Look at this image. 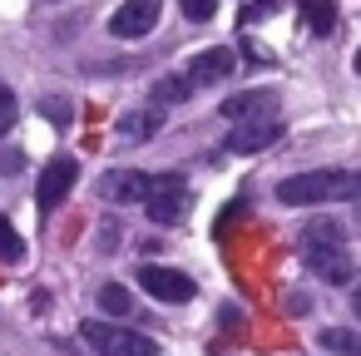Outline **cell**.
<instances>
[{
	"label": "cell",
	"instance_id": "ba28073f",
	"mask_svg": "<svg viewBox=\"0 0 361 356\" xmlns=\"http://www.w3.org/2000/svg\"><path fill=\"white\" fill-rule=\"evenodd\" d=\"M282 139V119L277 114H262V119H247V124H233L228 134V154H257V149H272Z\"/></svg>",
	"mask_w": 361,
	"mask_h": 356
},
{
	"label": "cell",
	"instance_id": "7402d4cb",
	"mask_svg": "<svg viewBox=\"0 0 361 356\" xmlns=\"http://www.w3.org/2000/svg\"><path fill=\"white\" fill-rule=\"evenodd\" d=\"M351 307H356V317H361V287H356V292H351Z\"/></svg>",
	"mask_w": 361,
	"mask_h": 356
},
{
	"label": "cell",
	"instance_id": "44dd1931",
	"mask_svg": "<svg viewBox=\"0 0 361 356\" xmlns=\"http://www.w3.org/2000/svg\"><path fill=\"white\" fill-rule=\"evenodd\" d=\"M119 238H124V233H119V228H109V223H104V228H99V247H104V252H109V247H119Z\"/></svg>",
	"mask_w": 361,
	"mask_h": 356
},
{
	"label": "cell",
	"instance_id": "4fadbf2b",
	"mask_svg": "<svg viewBox=\"0 0 361 356\" xmlns=\"http://www.w3.org/2000/svg\"><path fill=\"white\" fill-rule=\"evenodd\" d=\"M302 20L312 25V35H331L336 30V6L331 0H302Z\"/></svg>",
	"mask_w": 361,
	"mask_h": 356
},
{
	"label": "cell",
	"instance_id": "2e32d148",
	"mask_svg": "<svg viewBox=\"0 0 361 356\" xmlns=\"http://www.w3.org/2000/svg\"><path fill=\"white\" fill-rule=\"evenodd\" d=\"M20 257H25V243H20L16 223L0 218V262H20Z\"/></svg>",
	"mask_w": 361,
	"mask_h": 356
},
{
	"label": "cell",
	"instance_id": "8fae6325",
	"mask_svg": "<svg viewBox=\"0 0 361 356\" xmlns=\"http://www.w3.org/2000/svg\"><path fill=\"white\" fill-rule=\"evenodd\" d=\"M233 50L228 45H213V50H198L193 60H188V80L193 85H213V80H228L233 75Z\"/></svg>",
	"mask_w": 361,
	"mask_h": 356
},
{
	"label": "cell",
	"instance_id": "5bb4252c",
	"mask_svg": "<svg viewBox=\"0 0 361 356\" xmlns=\"http://www.w3.org/2000/svg\"><path fill=\"white\" fill-rule=\"evenodd\" d=\"M188 94H193V80L188 75H164L154 85V104H183Z\"/></svg>",
	"mask_w": 361,
	"mask_h": 356
},
{
	"label": "cell",
	"instance_id": "5b68a950",
	"mask_svg": "<svg viewBox=\"0 0 361 356\" xmlns=\"http://www.w3.org/2000/svg\"><path fill=\"white\" fill-rule=\"evenodd\" d=\"M134 277H139V287H144L154 302H169V307H178V302H188V297L198 292V282H193L188 272H178V267H164V262H144Z\"/></svg>",
	"mask_w": 361,
	"mask_h": 356
},
{
	"label": "cell",
	"instance_id": "9c48e42d",
	"mask_svg": "<svg viewBox=\"0 0 361 356\" xmlns=\"http://www.w3.org/2000/svg\"><path fill=\"white\" fill-rule=\"evenodd\" d=\"M262 114H277V94L272 90H238L223 99V119L228 124H247V119H262Z\"/></svg>",
	"mask_w": 361,
	"mask_h": 356
},
{
	"label": "cell",
	"instance_id": "ac0fdd59",
	"mask_svg": "<svg viewBox=\"0 0 361 356\" xmlns=\"http://www.w3.org/2000/svg\"><path fill=\"white\" fill-rule=\"evenodd\" d=\"M178 6H183V16H188V20H198V25L218 16V0H178Z\"/></svg>",
	"mask_w": 361,
	"mask_h": 356
},
{
	"label": "cell",
	"instance_id": "6da1fadb",
	"mask_svg": "<svg viewBox=\"0 0 361 356\" xmlns=\"http://www.w3.org/2000/svg\"><path fill=\"white\" fill-rule=\"evenodd\" d=\"M341 198H361V173H346V168H312V173H292V178L277 183V203H287V208L341 203Z\"/></svg>",
	"mask_w": 361,
	"mask_h": 356
},
{
	"label": "cell",
	"instance_id": "9a60e30c",
	"mask_svg": "<svg viewBox=\"0 0 361 356\" xmlns=\"http://www.w3.org/2000/svg\"><path fill=\"white\" fill-rule=\"evenodd\" d=\"M322 346H326V351H341V356H361V331L326 326V331H322Z\"/></svg>",
	"mask_w": 361,
	"mask_h": 356
},
{
	"label": "cell",
	"instance_id": "8992f818",
	"mask_svg": "<svg viewBox=\"0 0 361 356\" xmlns=\"http://www.w3.org/2000/svg\"><path fill=\"white\" fill-rule=\"evenodd\" d=\"M75 178H80V159H70V154H60V159H50L45 168H40V183H35V198H40V213H55L65 198H70V188H75Z\"/></svg>",
	"mask_w": 361,
	"mask_h": 356
},
{
	"label": "cell",
	"instance_id": "30bf717a",
	"mask_svg": "<svg viewBox=\"0 0 361 356\" xmlns=\"http://www.w3.org/2000/svg\"><path fill=\"white\" fill-rule=\"evenodd\" d=\"M144 208H149V218H154L159 228H173V223L188 218V188H183V183H164Z\"/></svg>",
	"mask_w": 361,
	"mask_h": 356
},
{
	"label": "cell",
	"instance_id": "603a6c76",
	"mask_svg": "<svg viewBox=\"0 0 361 356\" xmlns=\"http://www.w3.org/2000/svg\"><path fill=\"white\" fill-rule=\"evenodd\" d=\"M356 75H361V50H356Z\"/></svg>",
	"mask_w": 361,
	"mask_h": 356
},
{
	"label": "cell",
	"instance_id": "52a82bcc",
	"mask_svg": "<svg viewBox=\"0 0 361 356\" xmlns=\"http://www.w3.org/2000/svg\"><path fill=\"white\" fill-rule=\"evenodd\" d=\"M164 16V0H124V6L109 16V35L114 40H144Z\"/></svg>",
	"mask_w": 361,
	"mask_h": 356
},
{
	"label": "cell",
	"instance_id": "3957f363",
	"mask_svg": "<svg viewBox=\"0 0 361 356\" xmlns=\"http://www.w3.org/2000/svg\"><path fill=\"white\" fill-rule=\"evenodd\" d=\"M85 341L99 351V356H159V341L144 336V331H129V326H114L104 317H90L85 321Z\"/></svg>",
	"mask_w": 361,
	"mask_h": 356
},
{
	"label": "cell",
	"instance_id": "7a4b0ae2",
	"mask_svg": "<svg viewBox=\"0 0 361 356\" xmlns=\"http://www.w3.org/2000/svg\"><path fill=\"white\" fill-rule=\"evenodd\" d=\"M302 257H307L312 277H322V282H331V287H346V282H351V252H346L341 223L317 218V223L302 233Z\"/></svg>",
	"mask_w": 361,
	"mask_h": 356
},
{
	"label": "cell",
	"instance_id": "ffe728a7",
	"mask_svg": "<svg viewBox=\"0 0 361 356\" xmlns=\"http://www.w3.org/2000/svg\"><path fill=\"white\" fill-rule=\"evenodd\" d=\"M40 109H45V114H50V119H55V124H70V119H75V109H70V104H65V99H45V104H40Z\"/></svg>",
	"mask_w": 361,
	"mask_h": 356
},
{
	"label": "cell",
	"instance_id": "d6986e66",
	"mask_svg": "<svg viewBox=\"0 0 361 356\" xmlns=\"http://www.w3.org/2000/svg\"><path fill=\"white\" fill-rule=\"evenodd\" d=\"M16 114H20V109H16V94H11L6 85H0V139H6V134H11V124H16Z\"/></svg>",
	"mask_w": 361,
	"mask_h": 356
},
{
	"label": "cell",
	"instance_id": "e0dca14e",
	"mask_svg": "<svg viewBox=\"0 0 361 356\" xmlns=\"http://www.w3.org/2000/svg\"><path fill=\"white\" fill-rule=\"evenodd\" d=\"M99 307H104V312L129 317V292H124V287H114V282H104V287H99Z\"/></svg>",
	"mask_w": 361,
	"mask_h": 356
},
{
	"label": "cell",
	"instance_id": "277c9868",
	"mask_svg": "<svg viewBox=\"0 0 361 356\" xmlns=\"http://www.w3.org/2000/svg\"><path fill=\"white\" fill-rule=\"evenodd\" d=\"M164 183H183L178 173H139V168H109L99 178V198L109 203H149Z\"/></svg>",
	"mask_w": 361,
	"mask_h": 356
},
{
	"label": "cell",
	"instance_id": "7c38bea8",
	"mask_svg": "<svg viewBox=\"0 0 361 356\" xmlns=\"http://www.w3.org/2000/svg\"><path fill=\"white\" fill-rule=\"evenodd\" d=\"M159 124H164V109H159V104H154V109H134V114L119 119V139H124V144H139V139H149Z\"/></svg>",
	"mask_w": 361,
	"mask_h": 356
}]
</instances>
